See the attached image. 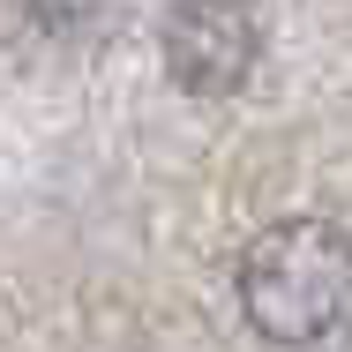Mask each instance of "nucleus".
<instances>
[{
  "mask_svg": "<svg viewBox=\"0 0 352 352\" xmlns=\"http://www.w3.org/2000/svg\"><path fill=\"white\" fill-rule=\"evenodd\" d=\"M30 8H38V23H45L53 38H75V30H90V23H98V8H105V0H30Z\"/></svg>",
  "mask_w": 352,
  "mask_h": 352,
  "instance_id": "nucleus-3",
  "label": "nucleus"
},
{
  "mask_svg": "<svg viewBox=\"0 0 352 352\" xmlns=\"http://www.w3.org/2000/svg\"><path fill=\"white\" fill-rule=\"evenodd\" d=\"M240 307L263 338L315 345L352 315V232L330 217H285L240 255Z\"/></svg>",
  "mask_w": 352,
  "mask_h": 352,
  "instance_id": "nucleus-1",
  "label": "nucleus"
},
{
  "mask_svg": "<svg viewBox=\"0 0 352 352\" xmlns=\"http://www.w3.org/2000/svg\"><path fill=\"white\" fill-rule=\"evenodd\" d=\"M255 53H263V30H255V15L240 0H180L165 15V68L195 98L240 90L248 68H255Z\"/></svg>",
  "mask_w": 352,
  "mask_h": 352,
  "instance_id": "nucleus-2",
  "label": "nucleus"
}]
</instances>
